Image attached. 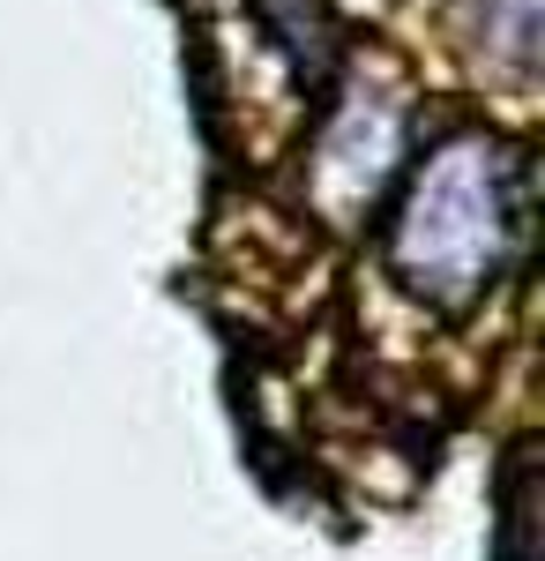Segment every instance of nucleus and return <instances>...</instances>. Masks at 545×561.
I'll return each mask as SVG.
<instances>
[{
    "instance_id": "nucleus-1",
    "label": "nucleus",
    "mask_w": 545,
    "mask_h": 561,
    "mask_svg": "<svg viewBox=\"0 0 545 561\" xmlns=\"http://www.w3.org/2000/svg\"><path fill=\"white\" fill-rule=\"evenodd\" d=\"M531 232L523 158L494 135H449L426 150L389 217V270L433 307H471L508 277Z\"/></svg>"
}]
</instances>
